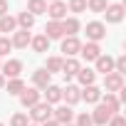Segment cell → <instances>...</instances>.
Returning a JSON list of instances; mask_svg holds the SVG:
<instances>
[{"label":"cell","mask_w":126,"mask_h":126,"mask_svg":"<svg viewBox=\"0 0 126 126\" xmlns=\"http://www.w3.org/2000/svg\"><path fill=\"white\" fill-rule=\"evenodd\" d=\"M94 62H96V72H101L104 77L114 72V59H111L109 54H99V57H96Z\"/></svg>","instance_id":"13"},{"label":"cell","mask_w":126,"mask_h":126,"mask_svg":"<svg viewBox=\"0 0 126 126\" xmlns=\"http://www.w3.org/2000/svg\"><path fill=\"white\" fill-rule=\"evenodd\" d=\"M30 116H32V121L45 124V121H49V119H52V106H49L47 101H40V104H35V106H32Z\"/></svg>","instance_id":"1"},{"label":"cell","mask_w":126,"mask_h":126,"mask_svg":"<svg viewBox=\"0 0 126 126\" xmlns=\"http://www.w3.org/2000/svg\"><path fill=\"white\" fill-rule=\"evenodd\" d=\"M79 49H82V42H79L77 37H64V40H62V52H64L67 57L79 54Z\"/></svg>","instance_id":"11"},{"label":"cell","mask_w":126,"mask_h":126,"mask_svg":"<svg viewBox=\"0 0 126 126\" xmlns=\"http://www.w3.org/2000/svg\"><path fill=\"white\" fill-rule=\"evenodd\" d=\"M45 37H47V40H62V37H64V32H62V22L49 20L47 27H45Z\"/></svg>","instance_id":"14"},{"label":"cell","mask_w":126,"mask_h":126,"mask_svg":"<svg viewBox=\"0 0 126 126\" xmlns=\"http://www.w3.org/2000/svg\"><path fill=\"white\" fill-rule=\"evenodd\" d=\"M30 40H32V37H30V32H27V30H20V32H15V35H13V40H10V42H13V47L25 49V47L30 45Z\"/></svg>","instance_id":"19"},{"label":"cell","mask_w":126,"mask_h":126,"mask_svg":"<svg viewBox=\"0 0 126 126\" xmlns=\"http://www.w3.org/2000/svg\"><path fill=\"white\" fill-rule=\"evenodd\" d=\"M79 54H82L87 62H94V59L101 54V47H99V42H87V45H82Z\"/></svg>","instance_id":"9"},{"label":"cell","mask_w":126,"mask_h":126,"mask_svg":"<svg viewBox=\"0 0 126 126\" xmlns=\"http://www.w3.org/2000/svg\"><path fill=\"white\" fill-rule=\"evenodd\" d=\"M45 3H54V0H45Z\"/></svg>","instance_id":"38"},{"label":"cell","mask_w":126,"mask_h":126,"mask_svg":"<svg viewBox=\"0 0 126 126\" xmlns=\"http://www.w3.org/2000/svg\"><path fill=\"white\" fill-rule=\"evenodd\" d=\"M77 126H94V124H92V116H89V114H79V116H77Z\"/></svg>","instance_id":"33"},{"label":"cell","mask_w":126,"mask_h":126,"mask_svg":"<svg viewBox=\"0 0 126 126\" xmlns=\"http://www.w3.org/2000/svg\"><path fill=\"white\" fill-rule=\"evenodd\" d=\"M104 15H106V22H121V20H124V5H121V3L106 5Z\"/></svg>","instance_id":"8"},{"label":"cell","mask_w":126,"mask_h":126,"mask_svg":"<svg viewBox=\"0 0 126 126\" xmlns=\"http://www.w3.org/2000/svg\"><path fill=\"white\" fill-rule=\"evenodd\" d=\"M62 99L67 101V106H74L79 99H82V92H79V87H67V89H62Z\"/></svg>","instance_id":"15"},{"label":"cell","mask_w":126,"mask_h":126,"mask_svg":"<svg viewBox=\"0 0 126 126\" xmlns=\"http://www.w3.org/2000/svg\"><path fill=\"white\" fill-rule=\"evenodd\" d=\"M62 99V89L59 87H54V84H49V87H45V101L52 106V104H57Z\"/></svg>","instance_id":"20"},{"label":"cell","mask_w":126,"mask_h":126,"mask_svg":"<svg viewBox=\"0 0 126 126\" xmlns=\"http://www.w3.org/2000/svg\"><path fill=\"white\" fill-rule=\"evenodd\" d=\"M62 62H64L62 57H49V59H47V67H45V69H47L49 74H52V72H62Z\"/></svg>","instance_id":"27"},{"label":"cell","mask_w":126,"mask_h":126,"mask_svg":"<svg viewBox=\"0 0 126 126\" xmlns=\"http://www.w3.org/2000/svg\"><path fill=\"white\" fill-rule=\"evenodd\" d=\"M106 5H109L106 0H87V8H89L92 13H104Z\"/></svg>","instance_id":"29"},{"label":"cell","mask_w":126,"mask_h":126,"mask_svg":"<svg viewBox=\"0 0 126 126\" xmlns=\"http://www.w3.org/2000/svg\"><path fill=\"white\" fill-rule=\"evenodd\" d=\"M22 72V62L20 59H8L3 64V77H10V79H17Z\"/></svg>","instance_id":"7"},{"label":"cell","mask_w":126,"mask_h":126,"mask_svg":"<svg viewBox=\"0 0 126 126\" xmlns=\"http://www.w3.org/2000/svg\"><path fill=\"white\" fill-rule=\"evenodd\" d=\"M69 10L72 13H84L87 10V0H69Z\"/></svg>","instance_id":"30"},{"label":"cell","mask_w":126,"mask_h":126,"mask_svg":"<svg viewBox=\"0 0 126 126\" xmlns=\"http://www.w3.org/2000/svg\"><path fill=\"white\" fill-rule=\"evenodd\" d=\"M10 49H13V42H10L8 37H0V57H5Z\"/></svg>","instance_id":"32"},{"label":"cell","mask_w":126,"mask_h":126,"mask_svg":"<svg viewBox=\"0 0 126 126\" xmlns=\"http://www.w3.org/2000/svg\"><path fill=\"white\" fill-rule=\"evenodd\" d=\"M109 126H126V119L119 116V114H114V116L109 119Z\"/></svg>","instance_id":"34"},{"label":"cell","mask_w":126,"mask_h":126,"mask_svg":"<svg viewBox=\"0 0 126 126\" xmlns=\"http://www.w3.org/2000/svg\"><path fill=\"white\" fill-rule=\"evenodd\" d=\"M22 89H25V82H22L20 77H17V79H10V82H8V94H20Z\"/></svg>","instance_id":"28"},{"label":"cell","mask_w":126,"mask_h":126,"mask_svg":"<svg viewBox=\"0 0 126 126\" xmlns=\"http://www.w3.org/2000/svg\"><path fill=\"white\" fill-rule=\"evenodd\" d=\"M3 87H5V77H3V74H0V89H3Z\"/></svg>","instance_id":"37"},{"label":"cell","mask_w":126,"mask_h":126,"mask_svg":"<svg viewBox=\"0 0 126 126\" xmlns=\"http://www.w3.org/2000/svg\"><path fill=\"white\" fill-rule=\"evenodd\" d=\"M104 106H106L111 114H116V111L121 109V101H119V96H114V94L106 92V96H104Z\"/></svg>","instance_id":"25"},{"label":"cell","mask_w":126,"mask_h":126,"mask_svg":"<svg viewBox=\"0 0 126 126\" xmlns=\"http://www.w3.org/2000/svg\"><path fill=\"white\" fill-rule=\"evenodd\" d=\"M32 82H35V87H37V89H45V87H49V84H52V74H49L47 69H37V72L32 74Z\"/></svg>","instance_id":"16"},{"label":"cell","mask_w":126,"mask_h":126,"mask_svg":"<svg viewBox=\"0 0 126 126\" xmlns=\"http://www.w3.org/2000/svg\"><path fill=\"white\" fill-rule=\"evenodd\" d=\"M30 45H32V49H35V52H47V49H49V40H47L45 35L32 37V40H30Z\"/></svg>","instance_id":"22"},{"label":"cell","mask_w":126,"mask_h":126,"mask_svg":"<svg viewBox=\"0 0 126 126\" xmlns=\"http://www.w3.org/2000/svg\"><path fill=\"white\" fill-rule=\"evenodd\" d=\"M62 32H67V37H77V32H79V20H77V17H64V20H62Z\"/></svg>","instance_id":"18"},{"label":"cell","mask_w":126,"mask_h":126,"mask_svg":"<svg viewBox=\"0 0 126 126\" xmlns=\"http://www.w3.org/2000/svg\"><path fill=\"white\" fill-rule=\"evenodd\" d=\"M47 15H49V20H64V15H67V5L62 3V0H54V3H49L47 5Z\"/></svg>","instance_id":"4"},{"label":"cell","mask_w":126,"mask_h":126,"mask_svg":"<svg viewBox=\"0 0 126 126\" xmlns=\"http://www.w3.org/2000/svg\"><path fill=\"white\" fill-rule=\"evenodd\" d=\"M10 126H30V124H27V116L25 114H15L10 119Z\"/></svg>","instance_id":"31"},{"label":"cell","mask_w":126,"mask_h":126,"mask_svg":"<svg viewBox=\"0 0 126 126\" xmlns=\"http://www.w3.org/2000/svg\"><path fill=\"white\" fill-rule=\"evenodd\" d=\"M0 126H5V124H0Z\"/></svg>","instance_id":"40"},{"label":"cell","mask_w":126,"mask_h":126,"mask_svg":"<svg viewBox=\"0 0 126 126\" xmlns=\"http://www.w3.org/2000/svg\"><path fill=\"white\" fill-rule=\"evenodd\" d=\"M42 126H59V124H57V121H54V119H49V121H45V124H42Z\"/></svg>","instance_id":"36"},{"label":"cell","mask_w":126,"mask_h":126,"mask_svg":"<svg viewBox=\"0 0 126 126\" xmlns=\"http://www.w3.org/2000/svg\"><path fill=\"white\" fill-rule=\"evenodd\" d=\"M67 126H72V124H67Z\"/></svg>","instance_id":"41"},{"label":"cell","mask_w":126,"mask_h":126,"mask_svg":"<svg viewBox=\"0 0 126 126\" xmlns=\"http://www.w3.org/2000/svg\"><path fill=\"white\" fill-rule=\"evenodd\" d=\"M8 15V0H0V17Z\"/></svg>","instance_id":"35"},{"label":"cell","mask_w":126,"mask_h":126,"mask_svg":"<svg viewBox=\"0 0 126 126\" xmlns=\"http://www.w3.org/2000/svg\"><path fill=\"white\" fill-rule=\"evenodd\" d=\"M30 126H37V124H30Z\"/></svg>","instance_id":"39"},{"label":"cell","mask_w":126,"mask_h":126,"mask_svg":"<svg viewBox=\"0 0 126 126\" xmlns=\"http://www.w3.org/2000/svg\"><path fill=\"white\" fill-rule=\"evenodd\" d=\"M82 99H84L87 104H96V101L101 99V89H99V87H94V84H89V87H84Z\"/></svg>","instance_id":"17"},{"label":"cell","mask_w":126,"mask_h":126,"mask_svg":"<svg viewBox=\"0 0 126 126\" xmlns=\"http://www.w3.org/2000/svg\"><path fill=\"white\" fill-rule=\"evenodd\" d=\"M15 27H17L15 17H10V15H3V17H0V32H13Z\"/></svg>","instance_id":"26"},{"label":"cell","mask_w":126,"mask_h":126,"mask_svg":"<svg viewBox=\"0 0 126 126\" xmlns=\"http://www.w3.org/2000/svg\"><path fill=\"white\" fill-rule=\"evenodd\" d=\"M52 119L59 124V126H67V124H72V119H74V111H72V106H59V109H54L52 111Z\"/></svg>","instance_id":"2"},{"label":"cell","mask_w":126,"mask_h":126,"mask_svg":"<svg viewBox=\"0 0 126 126\" xmlns=\"http://www.w3.org/2000/svg\"><path fill=\"white\" fill-rule=\"evenodd\" d=\"M82 69V64L74 59V57H69V59H64L62 62V74H64V79H72V77H77V72Z\"/></svg>","instance_id":"12"},{"label":"cell","mask_w":126,"mask_h":126,"mask_svg":"<svg viewBox=\"0 0 126 126\" xmlns=\"http://www.w3.org/2000/svg\"><path fill=\"white\" fill-rule=\"evenodd\" d=\"M77 79H79V84H84V87H89V84H94V79H96V72H92V69H87V67H82V69L77 72Z\"/></svg>","instance_id":"21"},{"label":"cell","mask_w":126,"mask_h":126,"mask_svg":"<svg viewBox=\"0 0 126 126\" xmlns=\"http://www.w3.org/2000/svg\"><path fill=\"white\" fill-rule=\"evenodd\" d=\"M87 37H89V42H99V40H104L106 37V27H104V22H89L87 25Z\"/></svg>","instance_id":"3"},{"label":"cell","mask_w":126,"mask_h":126,"mask_svg":"<svg viewBox=\"0 0 126 126\" xmlns=\"http://www.w3.org/2000/svg\"><path fill=\"white\" fill-rule=\"evenodd\" d=\"M17 96H20V104H22L25 109H32L35 104H40V92H37V89H22Z\"/></svg>","instance_id":"5"},{"label":"cell","mask_w":126,"mask_h":126,"mask_svg":"<svg viewBox=\"0 0 126 126\" xmlns=\"http://www.w3.org/2000/svg\"><path fill=\"white\" fill-rule=\"evenodd\" d=\"M27 13L30 15H42V13H47V3L45 0H30L27 3Z\"/></svg>","instance_id":"23"},{"label":"cell","mask_w":126,"mask_h":126,"mask_svg":"<svg viewBox=\"0 0 126 126\" xmlns=\"http://www.w3.org/2000/svg\"><path fill=\"white\" fill-rule=\"evenodd\" d=\"M104 87H106L109 94H111V92H121V89H124V77L116 74V72H111V74L104 77Z\"/></svg>","instance_id":"6"},{"label":"cell","mask_w":126,"mask_h":126,"mask_svg":"<svg viewBox=\"0 0 126 126\" xmlns=\"http://www.w3.org/2000/svg\"><path fill=\"white\" fill-rule=\"evenodd\" d=\"M15 22H17V25H20L22 30H30V27L35 25V15H30V13L25 10V13H20V15L15 17Z\"/></svg>","instance_id":"24"},{"label":"cell","mask_w":126,"mask_h":126,"mask_svg":"<svg viewBox=\"0 0 126 126\" xmlns=\"http://www.w3.org/2000/svg\"><path fill=\"white\" fill-rule=\"evenodd\" d=\"M111 116H114V114L101 104V106H96V109H94V114H92V124H96V126H106Z\"/></svg>","instance_id":"10"}]
</instances>
